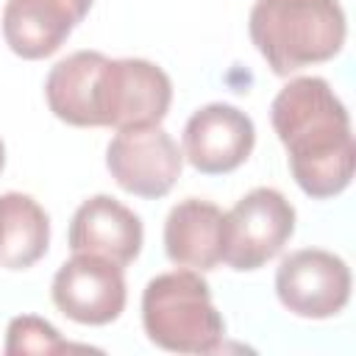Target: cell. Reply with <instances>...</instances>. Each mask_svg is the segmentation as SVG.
I'll return each mask as SVG.
<instances>
[{
    "label": "cell",
    "mask_w": 356,
    "mask_h": 356,
    "mask_svg": "<svg viewBox=\"0 0 356 356\" xmlns=\"http://www.w3.org/2000/svg\"><path fill=\"white\" fill-rule=\"evenodd\" d=\"M50 248V217L25 192L0 195V267L28 270Z\"/></svg>",
    "instance_id": "cell-13"
},
{
    "label": "cell",
    "mask_w": 356,
    "mask_h": 356,
    "mask_svg": "<svg viewBox=\"0 0 356 356\" xmlns=\"http://www.w3.org/2000/svg\"><path fill=\"white\" fill-rule=\"evenodd\" d=\"M222 209L203 197H184L164 220V253L175 267L209 273L222 261Z\"/></svg>",
    "instance_id": "cell-12"
},
{
    "label": "cell",
    "mask_w": 356,
    "mask_h": 356,
    "mask_svg": "<svg viewBox=\"0 0 356 356\" xmlns=\"http://www.w3.org/2000/svg\"><path fill=\"white\" fill-rule=\"evenodd\" d=\"M64 350H81L78 345H70L56 325L36 314H19L8 323L6 331V353L8 356H50V353H64Z\"/></svg>",
    "instance_id": "cell-14"
},
{
    "label": "cell",
    "mask_w": 356,
    "mask_h": 356,
    "mask_svg": "<svg viewBox=\"0 0 356 356\" xmlns=\"http://www.w3.org/2000/svg\"><path fill=\"white\" fill-rule=\"evenodd\" d=\"M50 111L75 128L161 125L172 103L170 75L147 58H108L100 50H75L44 78Z\"/></svg>",
    "instance_id": "cell-1"
},
{
    "label": "cell",
    "mask_w": 356,
    "mask_h": 356,
    "mask_svg": "<svg viewBox=\"0 0 356 356\" xmlns=\"http://www.w3.org/2000/svg\"><path fill=\"white\" fill-rule=\"evenodd\" d=\"M95 0H6L3 39L19 58L53 56L89 14Z\"/></svg>",
    "instance_id": "cell-10"
},
{
    "label": "cell",
    "mask_w": 356,
    "mask_h": 356,
    "mask_svg": "<svg viewBox=\"0 0 356 356\" xmlns=\"http://www.w3.org/2000/svg\"><path fill=\"white\" fill-rule=\"evenodd\" d=\"M50 298L56 309L72 323L108 325L125 312V273L120 264L103 256L72 253V259L56 270Z\"/></svg>",
    "instance_id": "cell-8"
},
{
    "label": "cell",
    "mask_w": 356,
    "mask_h": 356,
    "mask_svg": "<svg viewBox=\"0 0 356 356\" xmlns=\"http://www.w3.org/2000/svg\"><path fill=\"white\" fill-rule=\"evenodd\" d=\"M3 167H6V145L0 139V172H3Z\"/></svg>",
    "instance_id": "cell-15"
},
{
    "label": "cell",
    "mask_w": 356,
    "mask_h": 356,
    "mask_svg": "<svg viewBox=\"0 0 356 356\" xmlns=\"http://www.w3.org/2000/svg\"><path fill=\"white\" fill-rule=\"evenodd\" d=\"M72 253H95L120 267L131 264L145 242V228L139 214L111 195H92L83 200L67 231Z\"/></svg>",
    "instance_id": "cell-11"
},
{
    "label": "cell",
    "mask_w": 356,
    "mask_h": 356,
    "mask_svg": "<svg viewBox=\"0 0 356 356\" xmlns=\"http://www.w3.org/2000/svg\"><path fill=\"white\" fill-rule=\"evenodd\" d=\"M142 328L156 348L170 353H214L225 337V320L197 270H172L147 281Z\"/></svg>",
    "instance_id": "cell-4"
},
{
    "label": "cell",
    "mask_w": 356,
    "mask_h": 356,
    "mask_svg": "<svg viewBox=\"0 0 356 356\" xmlns=\"http://www.w3.org/2000/svg\"><path fill=\"white\" fill-rule=\"evenodd\" d=\"M256 145L253 120L231 103H206L184 125V159L203 175H225L248 161Z\"/></svg>",
    "instance_id": "cell-9"
},
{
    "label": "cell",
    "mask_w": 356,
    "mask_h": 356,
    "mask_svg": "<svg viewBox=\"0 0 356 356\" xmlns=\"http://www.w3.org/2000/svg\"><path fill=\"white\" fill-rule=\"evenodd\" d=\"M350 286L348 261L323 248L292 250L275 270V295L281 306L303 320L337 317L350 300Z\"/></svg>",
    "instance_id": "cell-6"
},
{
    "label": "cell",
    "mask_w": 356,
    "mask_h": 356,
    "mask_svg": "<svg viewBox=\"0 0 356 356\" xmlns=\"http://www.w3.org/2000/svg\"><path fill=\"white\" fill-rule=\"evenodd\" d=\"M295 234V206L273 186H256L222 214V261L253 273L275 259Z\"/></svg>",
    "instance_id": "cell-5"
},
{
    "label": "cell",
    "mask_w": 356,
    "mask_h": 356,
    "mask_svg": "<svg viewBox=\"0 0 356 356\" xmlns=\"http://www.w3.org/2000/svg\"><path fill=\"white\" fill-rule=\"evenodd\" d=\"M270 120L286 150L289 172L309 197H337L350 186L356 167L350 114L325 78H292L273 97Z\"/></svg>",
    "instance_id": "cell-2"
},
{
    "label": "cell",
    "mask_w": 356,
    "mask_h": 356,
    "mask_svg": "<svg viewBox=\"0 0 356 356\" xmlns=\"http://www.w3.org/2000/svg\"><path fill=\"white\" fill-rule=\"evenodd\" d=\"M248 33L275 75L334 58L348 36L339 0H256Z\"/></svg>",
    "instance_id": "cell-3"
},
{
    "label": "cell",
    "mask_w": 356,
    "mask_h": 356,
    "mask_svg": "<svg viewBox=\"0 0 356 356\" xmlns=\"http://www.w3.org/2000/svg\"><path fill=\"white\" fill-rule=\"evenodd\" d=\"M106 167L120 189L156 200L181 178L184 153L161 125L122 128L106 147Z\"/></svg>",
    "instance_id": "cell-7"
}]
</instances>
